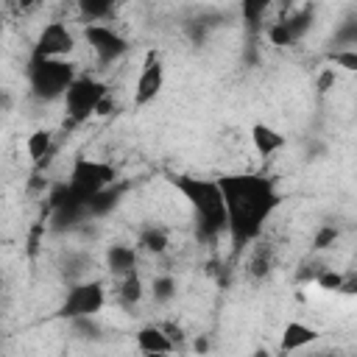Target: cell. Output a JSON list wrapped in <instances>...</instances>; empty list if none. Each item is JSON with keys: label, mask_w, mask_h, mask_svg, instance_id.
Listing matches in <instances>:
<instances>
[{"label": "cell", "mask_w": 357, "mask_h": 357, "mask_svg": "<svg viewBox=\"0 0 357 357\" xmlns=\"http://www.w3.org/2000/svg\"><path fill=\"white\" fill-rule=\"evenodd\" d=\"M223 195L226 206V231L231 237L234 248H243L254 243L271 218V212L279 206V192L273 178L257 176V173H226L215 178Z\"/></svg>", "instance_id": "cell-1"}, {"label": "cell", "mask_w": 357, "mask_h": 357, "mask_svg": "<svg viewBox=\"0 0 357 357\" xmlns=\"http://www.w3.org/2000/svg\"><path fill=\"white\" fill-rule=\"evenodd\" d=\"M170 184L184 195V201L192 206L198 240L212 243L226 231V206L223 195L215 178H198V176H170Z\"/></svg>", "instance_id": "cell-2"}, {"label": "cell", "mask_w": 357, "mask_h": 357, "mask_svg": "<svg viewBox=\"0 0 357 357\" xmlns=\"http://www.w3.org/2000/svg\"><path fill=\"white\" fill-rule=\"evenodd\" d=\"M117 181V170L109 162L100 159H89V156H78L70 167V178L56 184L50 190L53 198H67L75 204H89L98 192H103L106 187H112Z\"/></svg>", "instance_id": "cell-3"}, {"label": "cell", "mask_w": 357, "mask_h": 357, "mask_svg": "<svg viewBox=\"0 0 357 357\" xmlns=\"http://www.w3.org/2000/svg\"><path fill=\"white\" fill-rule=\"evenodd\" d=\"M75 78H78V70H75V61L70 59H31L28 64L31 95L42 103L64 98V92Z\"/></svg>", "instance_id": "cell-4"}, {"label": "cell", "mask_w": 357, "mask_h": 357, "mask_svg": "<svg viewBox=\"0 0 357 357\" xmlns=\"http://www.w3.org/2000/svg\"><path fill=\"white\" fill-rule=\"evenodd\" d=\"M106 304V290H103V282L98 279H86V282H78V284H70L67 287V296L59 307V318H67V321H75V318H95Z\"/></svg>", "instance_id": "cell-5"}, {"label": "cell", "mask_w": 357, "mask_h": 357, "mask_svg": "<svg viewBox=\"0 0 357 357\" xmlns=\"http://www.w3.org/2000/svg\"><path fill=\"white\" fill-rule=\"evenodd\" d=\"M109 92V86L92 75H78L70 89L64 92V106H67V117L70 123H84L95 114V106L100 103V98Z\"/></svg>", "instance_id": "cell-6"}, {"label": "cell", "mask_w": 357, "mask_h": 357, "mask_svg": "<svg viewBox=\"0 0 357 357\" xmlns=\"http://www.w3.org/2000/svg\"><path fill=\"white\" fill-rule=\"evenodd\" d=\"M75 50V36L64 22H47L33 45L31 59H67Z\"/></svg>", "instance_id": "cell-7"}, {"label": "cell", "mask_w": 357, "mask_h": 357, "mask_svg": "<svg viewBox=\"0 0 357 357\" xmlns=\"http://www.w3.org/2000/svg\"><path fill=\"white\" fill-rule=\"evenodd\" d=\"M84 39L89 42V47H92V53H95V59H98L100 64H112V61H117L120 56L128 53L126 36L117 33L114 28L103 25V22L86 25V28H84Z\"/></svg>", "instance_id": "cell-8"}, {"label": "cell", "mask_w": 357, "mask_h": 357, "mask_svg": "<svg viewBox=\"0 0 357 357\" xmlns=\"http://www.w3.org/2000/svg\"><path fill=\"white\" fill-rule=\"evenodd\" d=\"M165 86V67L156 50L145 53L142 70L137 75V86H134V106H148L151 100H156V95Z\"/></svg>", "instance_id": "cell-9"}, {"label": "cell", "mask_w": 357, "mask_h": 357, "mask_svg": "<svg viewBox=\"0 0 357 357\" xmlns=\"http://www.w3.org/2000/svg\"><path fill=\"white\" fill-rule=\"evenodd\" d=\"M310 25H312V11L310 8H301L298 14H290V17L279 20V22H273L268 28V39L273 45H290V42L301 39L310 31Z\"/></svg>", "instance_id": "cell-10"}, {"label": "cell", "mask_w": 357, "mask_h": 357, "mask_svg": "<svg viewBox=\"0 0 357 357\" xmlns=\"http://www.w3.org/2000/svg\"><path fill=\"white\" fill-rule=\"evenodd\" d=\"M137 346L145 357H167L176 349L170 343V337L162 332V326H142L137 332Z\"/></svg>", "instance_id": "cell-11"}, {"label": "cell", "mask_w": 357, "mask_h": 357, "mask_svg": "<svg viewBox=\"0 0 357 357\" xmlns=\"http://www.w3.org/2000/svg\"><path fill=\"white\" fill-rule=\"evenodd\" d=\"M318 340V329L315 326H307L301 321H287L284 329H282V351L284 354H293L310 343Z\"/></svg>", "instance_id": "cell-12"}, {"label": "cell", "mask_w": 357, "mask_h": 357, "mask_svg": "<svg viewBox=\"0 0 357 357\" xmlns=\"http://www.w3.org/2000/svg\"><path fill=\"white\" fill-rule=\"evenodd\" d=\"M25 148H28V156L33 159V165H36V173H42L45 167H47V162L53 159V134L47 131V128H36L31 137H28V142H25Z\"/></svg>", "instance_id": "cell-13"}, {"label": "cell", "mask_w": 357, "mask_h": 357, "mask_svg": "<svg viewBox=\"0 0 357 357\" xmlns=\"http://www.w3.org/2000/svg\"><path fill=\"white\" fill-rule=\"evenodd\" d=\"M251 142H254V151L268 159V156H273L276 151L284 148V134H279L276 128H271L265 123H254L251 126Z\"/></svg>", "instance_id": "cell-14"}, {"label": "cell", "mask_w": 357, "mask_h": 357, "mask_svg": "<svg viewBox=\"0 0 357 357\" xmlns=\"http://www.w3.org/2000/svg\"><path fill=\"white\" fill-rule=\"evenodd\" d=\"M106 268L112 276H128L137 271V248L131 245H109L106 251Z\"/></svg>", "instance_id": "cell-15"}, {"label": "cell", "mask_w": 357, "mask_h": 357, "mask_svg": "<svg viewBox=\"0 0 357 357\" xmlns=\"http://www.w3.org/2000/svg\"><path fill=\"white\" fill-rule=\"evenodd\" d=\"M89 268H92V257L84 254V251H67L64 259H61V276H64L70 284L86 282Z\"/></svg>", "instance_id": "cell-16"}, {"label": "cell", "mask_w": 357, "mask_h": 357, "mask_svg": "<svg viewBox=\"0 0 357 357\" xmlns=\"http://www.w3.org/2000/svg\"><path fill=\"white\" fill-rule=\"evenodd\" d=\"M123 184H112V187H106L103 192H98L89 204H86V212H89V218H100V215H109L114 206H117V201H120V195H123Z\"/></svg>", "instance_id": "cell-17"}, {"label": "cell", "mask_w": 357, "mask_h": 357, "mask_svg": "<svg viewBox=\"0 0 357 357\" xmlns=\"http://www.w3.org/2000/svg\"><path fill=\"white\" fill-rule=\"evenodd\" d=\"M142 296H145V290H142V279L137 276V271H134V273H128V276H123L120 290H117L120 304L131 310V307H137V304L142 301Z\"/></svg>", "instance_id": "cell-18"}, {"label": "cell", "mask_w": 357, "mask_h": 357, "mask_svg": "<svg viewBox=\"0 0 357 357\" xmlns=\"http://www.w3.org/2000/svg\"><path fill=\"white\" fill-rule=\"evenodd\" d=\"M167 245H170V237L162 226H145L139 231V248H145L151 254H162V251H167Z\"/></svg>", "instance_id": "cell-19"}, {"label": "cell", "mask_w": 357, "mask_h": 357, "mask_svg": "<svg viewBox=\"0 0 357 357\" xmlns=\"http://www.w3.org/2000/svg\"><path fill=\"white\" fill-rule=\"evenodd\" d=\"M78 11L89 20V25H95V22L106 20V17L114 11V6H112L109 0H81V3H78Z\"/></svg>", "instance_id": "cell-20"}, {"label": "cell", "mask_w": 357, "mask_h": 357, "mask_svg": "<svg viewBox=\"0 0 357 357\" xmlns=\"http://www.w3.org/2000/svg\"><path fill=\"white\" fill-rule=\"evenodd\" d=\"M271 265H273L271 248H268V245H259V248H254V254H251V262H248V271H251V276H265V273L271 271Z\"/></svg>", "instance_id": "cell-21"}, {"label": "cell", "mask_w": 357, "mask_h": 357, "mask_svg": "<svg viewBox=\"0 0 357 357\" xmlns=\"http://www.w3.org/2000/svg\"><path fill=\"white\" fill-rule=\"evenodd\" d=\"M151 290H153V301L165 304V301H170V298L176 296V279H173V276H167V273H162V276H156V279H153Z\"/></svg>", "instance_id": "cell-22"}, {"label": "cell", "mask_w": 357, "mask_h": 357, "mask_svg": "<svg viewBox=\"0 0 357 357\" xmlns=\"http://www.w3.org/2000/svg\"><path fill=\"white\" fill-rule=\"evenodd\" d=\"M268 8H271V3H265V0L262 3H243V17L251 28H259L262 14H268Z\"/></svg>", "instance_id": "cell-23"}, {"label": "cell", "mask_w": 357, "mask_h": 357, "mask_svg": "<svg viewBox=\"0 0 357 357\" xmlns=\"http://www.w3.org/2000/svg\"><path fill=\"white\" fill-rule=\"evenodd\" d=\"M329 61L337 64V67H343V70H349V73H354L357 70V50L354 47L335 50V53H329Z\"/></svg>", "instance_id": "cell-24"}, {"label": "cell", "mask_w": 357, "mask_h": 357, "mask_svg": "<svg viewBox=\"0 0 357 357\" xmlns=\"http://www.w3.org/2000/svg\"><path fill=\"white\" fill-rule=\"evenodd\" d=\"M343 279H346L343 273H337L335 268H326V271L318 273L315 282H318V287H324V290H340V287H343Z\"/></svg>", "instance_id": "cell-25"}, {"label": "cell", "mask_w": 357, "mask_h": 357, "mask_svg": "<svg viewBox=\"0 0 357 357\" xmlns=\"http://www.w3.org/2000/svg\"><path fill=\"white\" fill-rule=\"evenodd\" d=\"M335 240H337V229H335V226H321L318 234H315V240H312V251H324V248H329Z\"/></svg>", "instance_id": "cell-26"}, {"label": "cell", "mask_w": 357, "mask_h": 357, "mask_svg": "<svg viewBox=\"0 0 357 357\" xmlns=\"http://www.w3.org/2000/svg\"><path fill=\"white\" fill-rule=\"evenodd\" d=\"M73 326H75L78 332H84L81 337H89V340H98V337H100V329H98V324H95L92 318H75Z\"/></svg>", "instance_id": "cell-27"}, {"label": "cell", "mask_w": 357, "mask_h": 357, "mask_svg": "<svg viewBox=\"0 0 357 357\" xmlns=\"http://www.w3.org/2000/svg\"><path fill=\"white\" fill-rule=\"evenodd\" d=\"M114 109H117V103H114L112 95L106 92V95L100 98V103L95 106V114H98V117H109V114H114Z\"/></svg>", "instance_id": "cell-28"}, {"label": "cell", "mask_w": 357, "mask_h": 357, "mask_svg": "<svg viewBox=\"0 0 357 357\" xmlns=\"http://www.w3.org/2000/svg\"><path fill=\"white\" fill-rule=\"evenodd\" d=\"M159 326H162V332L170 337V343H173V346H181V340H184V332H181L176 324H159Z\"/></svg>", "instance_id": "cell-29"}, {"label": "cell", "mask_w": 357, "mask_h": 357, "mask_svg": "<svg viewBox=\"0 0 357 357\" xmlns=\"http://www.w3.org/2000/svg\"><path fill=\"white\" fill-rule=\"evenodd\" d=\"M332 84H335V70H332V67H326V70L321 73V78H318V92H326Z\"/></svg>", "instance_id": "cell-30"}, {"label": "cell", "mask_w": 357, "mask_h": 357, "mask_svg": "<svg viewBox=\"0 0 357 357\" xmlns=\"http://www.w3.org/2000/svg\"><path fill=\"white\" fill-rule=\"evenodd\" d=\"M11 109H14V95L8 89H0V117L8 114Z\"/></svg>", "instance_id": "cell-31"}, {"label": "cell", "mask_w": 357, "mask_h": 357, "mask_svg": "<svg viewBox=\"0 0 357 357\" xmlns=\"http://www.w3.org/2000/svg\"><path fill=\"white\" fill-rule=\"evenodd\" d=\"M206 349H209V340H206V337H195V351L204 354Z\"/></svg>", "instance_id": "cell-32"}, {"label": "cell", "mask_w": 357, "mask_h": 357, "mask_svg": "<svg viewBox=\"0 0 357 357\" xmlns=\"http://www.w3.org/2000/svg\"><path fill=\"white\" fill-rule=\"evenodd\" d=\"M251 357H271V351H268V349H257Z\"/></svg>", "instance_id": "cell-33"}, {"label": "cell", "mask_w": 357, "mask_h": 357, "mask_svg": "<svg viewBox=\"0 0 357 357\" xmlns=\"http://www.w3.org/2000/svg\"><path fill=\"white\" fill-rule=\"evenodd\" d=\"M0 36H3V17H0Z\"/></svg>", "instance_id": "cell-34"}, {"label": "cell", "mask_w": 357, "mask_h": 357, "mask_svg": "<svg viewBox=\"0 0 357 357\" xmlns=\"http://www.w3.org/2000/svg\"><path fill=\"white\" fill-rule=\"evenodd\" d=\"M0 290H3V276H0Z\"/></svg>", "instance_id": "cell-35"}, {"label": "cell", "mask_w": 357, "mask_h": 357, "mask_svg": "<svg viewBox=\"0 0 357 357\" xmlns=\"http://www.w3.org/2000/svg\"><path fill=\"white\" fill-rule=\"evenodd\" d=\"M318 357H329V354H318Z\"/></svg>", "instance_id": "cell-36"}]
</instances>
